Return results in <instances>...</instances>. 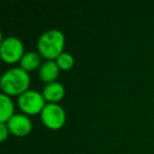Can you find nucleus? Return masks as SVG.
<instances>
[{
	"instance_id": "nucleus-1",
	"label": "nucleus",
	"mask_w": 154,
	"mask_h": 154,
	"mask_svg": "<svg viewBox=\"0 0 154 154\" xmlns=\"http://www.w3.org/2000/svg\"><path fill=\"white\" fill-rule=\"evenodd\" d=\"M30 75L29 72L19 68H11L1 76L0 87L3 93L7 95H21L28 91L30 86Z\"/></svg>"
},
{
	"instance_id": "nucleus-2",
	"label": "nucleus",
	"mask_w": 154,
	"mask_h": 154,
	"mask_svg": "<svg viewBox=\"0 0 154 154\" xmlns=\"http://www.w3.org/2000/svg\"><path fill=\"white\" fill-rule=\"evenodd\" d=\"M64 35L61 31L52 29L45 32L37 41V49L42 57L54 60L63 52Z\"/></svg>"
},
{
	"instance_id": "nucleus-3",
	"label": "nucleus",
	"mask_w": 154,
	"mask_h": 154,
	"mask_svg": "<svg viewBox=\"0 0 154 154\" xmlns=\"http://www.w3.org/2000/svg\"><path fill=\"white\" fill-rule=\"evenodd\" d=\"M24 54V47L22 41L15 36H9L1 38L0 45V55L3 61L7 63H15L20 61Z\"/></svg>"
},
{
	"instance_id": "nucleus-4",
	"label": "nucleus",
	"mask_w": 154,
	"mask_h": 154,
	"mask_svg": "<svg viewBox=\"0 0 154 154\" xmlns=\"http://www.w3.org/2000/svg\"><path fill=\"white\" fill-rule=\"evenodd\" d=\"M18 105L26 114H37L41 113L47 103L42 93L36 90H28L18 96Z\"/></svg>"
},
{
	"instance_id": "nucleus-5",
	"label": "nucleus",
	"mask_w": 154,
	"mask_h": 154,
	"mask_svg": "<svg viewBox=\"0 0 154 154\" xmlns=\"http://www.w3.org/2000/svg\"><path fill=\"white\" fill-rule=\"evenodd\" d=\"M42 122L52 130H58L66 122V112L60 105L48 103L40 113Z\"/></svg>"
},
{
	"instance_id": "nucleus-6",
	"label": "nucleus",
	"mask_w": 154,
	"mask_h": 154,
	"mask_svg": "<svg viewBox=\"0 0 154 154\" xmlns=\"http://www.w3.org/2000/svg\"><path fill=\"white\" fill-rule=\"evenodd\" d=\"M10 129V132L15 136H26L32 131V120L26 114H14L10 120L7 122Z\"/></svg>"
},
{
	"instance_id": "nucleus-7",
	"label": "nucleus",
	"mask_w": 154,
	"mask_h": 154,
	"mask_svg": "<svg viewBox=\"0 0 154 154\" xmlns=\"http://www.w3.org/2000/svg\"><path fill=\"white\" fill-rule=\"evenodd\" d=\"M60 73V68L56 60H45L39 68V78L42 82L50 84L56 80Z\"/></svg>"
},
{
	"instance_id": "nucleus-8",
	"label": "nucleus",
	"mask_w": 154,
	"mask_h": 154,
	"mask_svg": "<svg viewBox=\"0 0 154 154\" xmlns=\"http://www.w3.org/2000/svg\"><path fill=\"white\" fill-rule=\"evenodd\" d=\"M64 93H66V90H64L63 85L59 82H53L47 84L42 90V95L45 100H48L49 103H57V101L62 99V97L64 96Z\"/></svg>"
},
{
	"instance_id": "nucleus-9",
	"label": "nucleus",
	"mask_w": 154,
	"mask_h": 154,
	"mask_svg": "<svg viewBox=\"0 0 154 154\" xmlns=\"http://www.w3.org/2000/svg\"><path fill=\"white\" fill-rule=\"evenodd\" d=\"M41 55L34 51L24 52L23 56L20 59V66L26 71H34L41 66Z\"/></svg>"
},
{
	"instance_id": "nucleus-10",
	"label": "nucleus",
	"mask_w": 154,
	"mask_h": 154,
	"mask_svg": "<svg viewBox=\"0 0 154 154\" xmlns=\"http://www.w3.org/2000/svg\"><path fill=\"white\" fill-rule=\"evenodd\" d=\"M14 115V103L9 95L1 93L0 95V122L7 124Z\"/></svg>"
},
{
	"instance_id": "nucleus-11",
	"label": "nucleus",
	"mask_w": 154,
	"mask_h": 154,
	"mask_svg": "<svg viewBox=\"0 0 154 154\" xmlns=\"http://www.w3.org/2000/svg\"><path fill=\"white\" fill-rule=\"evenodd\" d=\"M55 60L61 70H70L74 66V57L68 52H62Z\"/></svg>"
},
{
	"instance_id": "nucleus-12",
	"label": "nucleus",
	"mask_w": 154,
	"mask_h": 154,
	"mask_svg": "<svg viewBox=\"0 0 154 154\" xmlns=\"http://www.w3.org/2000/svg\"><path fill=\"white\" fill-rule=\"evenodd\" d=\"M10 129L5 122H0V140H5L9 136Z\"/></svg>"
}]
</instances>
